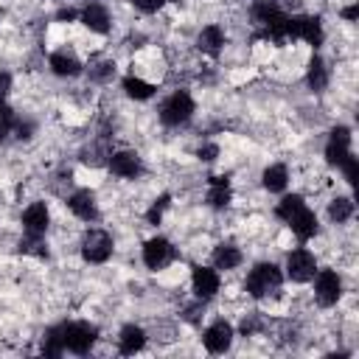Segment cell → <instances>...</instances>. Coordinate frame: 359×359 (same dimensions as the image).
<instances>
[{
  "label": "cell",
  "instance_id": "4fadbf2b",
  "mask_svg": "<svg viewBox=\"0 0 359 359\" xmlns=\"http://www.w3.org/2000/svg\"><path fill=\"white\" fill-rule=\"evenodd\" d=\"M48 224H50V210H48L45 202H31V205L22 210V230H25L34 241L45 236Z\"/></svg>",
  "mask_w": 359,
  "mask_h": 359
},
{
  "label": "cell",
  "instance_id": "44dd1931",
  "mask_svg": "<svg viewBox=\"0 0 359 359\" xmlns=\"http://www.w3.org/2000/svg\"><path fill=\"white\" fill-rule=\"evenodd\" d=\"M261 185H264L269 194H280V191H286V185H289V168H286L283 163H272V165H266L264 174H261Z\"/></svg>",
  "mask_w": 359,
  "mask_h": 359
},
{
  "label": "cell",
  "instance_id": "7402d4cb",
  "mask_svg": "<svg viewBox=\"0 0 359 359\" xmlns=\"http://www.w3.org/2000/svg\"><path fill=\"white\" fill-rule=\"evenodd\" d=\"M205 199H208V205L216 208V210L227 208L230 199H233V191H230L227 177H210V182H208V196H205Z\"/></svg>",
  "mask_w": 359,
  "mask_h": 359
},
{
  "label": "cell",
  "instance_id": "8992f818",
  "mask_svg": "<svg viewBox=\"0 0 359 359\" xmlns=\"http://www.w3.org/2000/svg\"><path fill=\"white\" fill-rule=\"evenodd\" d=\"M286 39H300V42H309L311 48H320L323 39H325L320 17H314V14L289 17V22H286Z\"/></svg>",
  "mask_w": 359,
  "mask_h": 359
},
{
  "label": "cell",
  "instance_id": "5b68a950",
  "mask_svg": "<svg viewBox=\"0 0 359 359\" xmlns=\"http://www.w3.org/2000/svg\"><path fill=\"white\" fill-rule=\"evenodd\" d=\"M115 244H112V236L101 227H90L81 238V258L87 264H107L109 255H112Z\"/></svg>",
  "mask_w": 359,
  "mask_h": 359
},
{
  "label": "cell",
  "instance_id": "4dcf8cb0",
  "mask_svg": "<svg viewBox=\"0 0 359 359\" xmlns=\"http://www.w3.org/2000/svg\"><path fill=\"white\" fill-rule=\"evenodd\" d=\"M339 171L345 174V180H348L351 185H356V180H359V160L351 154V157H348V160L339 165Z\"/></svg>",
  "mask_w": 359,
  "mask_h": 359
},
{
  "label": "cell",
  "instance_id": "3957f363",
  "mask_svg": "<svg viewBox=\"0 0 359 359\" xmlns=\"http://www.w3.org/2000/svg\"><path fill=\"white\" fill-rule=\"evenodd\" d=\"M59 331H62L65 351L79 353V356L90 353V351H93V345H95V339H98V328H95L93 323H84V320L62 323V325H59Z\"/></svg>",
  "mask_w": 359,
  "mask_h": 359
},
{
  "label": "cell",
  "instance_id": "277c9868",
  "mask_svg": "<svg viewBox=\"0 0 359 359\" xmlns=\"http://www.w3.org/2000/svg\"><path fill=\"white\" fill-rule=\"evenodd\" d=\"M194 109H196V104H194L191 93L177 90V93H171V95L163 101V107H160V121H163L165 126H180V123H188V121H191Z\"/></svg>",
  "mask_w": 359,
  "mask_h": 359
},
{
  "label": "cell",
  "instance_id": "4316f807",
  "mask_svg": "<svg viewBox=\"0 0 359 359\" xmlns=\"http://www.w3.org/2000/svg\"><path fill=\"white\" fill-rule=\"evenodd\" d=\"M42 353L45 356H62L65 353V342H62L59 325H53V328L45 331V337H42Z\"/></svg>",
  "mask_w": 359,
  "mask_h": 359
},
{
  "label": "cell",
  "instance_id": "7c38bea8",
  "mask_svg": "<svg viewBox=\"0 0 359 359\" xmlns=\"http://www.w3.org/2000/svg\"><path fill=\"white\" fill-rule=\"evenodd\" d=\"M191 286H194V294L199 297V300H210V297H216V292H219V286H222V280H219V269L216 266H194V272H191Z\"/></svg>",
  "mask_w": 359,
  "mask_h": 359
},
{
  "label": "cell",
  "instance_id": "1f68e13d",
  "mask_svg": "<svg viewBox=\"0 0 359 359\" xmlns=\"http://www.w3.org/2000/svg\"><path fill=\"white\" fill-rule=\"evenodd\" d=\"M132 6L137 11H143V14H154V11H160L165 6V0H132Z\"/></svg>",
  "mask_w": 359,
  "mask_h": 359
},
{
  "label": "cell",
  "instance_id": "5bb4252c",
  "mask_svg": "<svg viewBox=\"0 0 359 359\" xmlns=\"http://www.w3.org/2000/svg\"><path fill=\"white\" fill-rule=\"evenodd\" d=\"M109 171H112L115 177H121V180H135V177H140V171H143V160H140L137 151L121 149V151L109 154Z\"/></svg>",
  "mask_w": 359,
  "mask_h": 359
},
{
  "label": "cell",
  "instance_id": "d6a6232c",
  "mask_svg": "<svg viewBox=\"0 0 359 359\" xmlns=\"http://www.w3.org/2000/svg\"><path fill=\"white\" fill-rule=\"evenodd\" d=\"M8 90H11V73L0 70V101L8 95Z\"/></svg>",
  "mask_w": 359,
  "mask_h": 359
},
{
  "label": "cell",
  "instance_id": "2e32d148",
  "mask_svg": "<svg viewBox=\"0 0 359 359\" xmlns=\"http://www.w3.org/2000/svg\"><path fill=\"white\" fill-rule=\"evenodd\" d=\"M79 22L84 28H90L93 34H109V28H112V17H109L107 6H101V3H87L79 11Z\"/></svg>",
  "mask_w": 359,
  "mask_h": 359
},
{
  "label": "cell",
  "instance_id": "e575fe53",
  "mask_svg": "<svg viewBox=\"0 0 359 359\" xmlns=\"http://www.w3.org/2000/svg\"><path fill=\"white\" fill-rule=\"evenodd\" d=\"M76 17H79L76 8H62V11L56 14V20H62V22H70V20H76Z\"/></svg>",
  "mask_w": 359,
  "mask_h": 359
},
{
  "label": "cell",
  "instance_id": "484cf974",
  "mask_svg": "<svg viewBox=\"0 0 359 359\" xmlns=\"http://www.w3.org/2000/svg\"><path fill=\"white\" fill-rule=\"evenodd\" d=\"M351 216H353V199H351V196H334V199L328 202V219H331V222L342 224V222H348Z\"/></svg>",
  "mask_w": 359,
  "mask_h": 359
},
{
  "label": "cell",
  "instance_id": "d4e9b609",
  "mask_svg": "<svg viewBox=\"0 0 359 359\" xmlns=\"http://www.w3.org/2000/svg\"><path fill=\"white\" fill-rule=\"evenodd\" d=\"M306 81H309L311 90H325V84H328V67H325V62L320 56H311L309 70H306Z\"/></svg>",
  "mask_w": 359,
  "mask_h": 359
},
{
  "label": "cell",
  "instance_id": "ba28073f",
  "mask_svg": "<svg viewBox=\"0 0 359 359\" xmlns=\"http://www.w3.org/2000/svg\"><path fill=\"white\" fill-rule=\"evenodd\" d=\"M314 272H317V258H314L309 250L297 247V250H292V252L286 255V278H289V280H294V283H309V280L314 278Z\"/></svg>",
  "mask_w": 359,
  "mask_h": 359
},
{
  "label": "cell",
  "instance_id": "e0dca14e",
  "mask_svg": "<svg viewBox=\"0 0 359 359\" xmlns=\"http://www.w3.org/2000/svg\"><path fill=\"white\" fill-rule=\"evenodd\" d=\"M286 224H289V230H292L300 241H309V238L317 236V216H314V210H311L309 205H303L300 210H294V213L286 219Z\"/></svg>",
  "mask_w": 359,
  "mask_h": 359
},
{
  "label": "cell",
  "instance_id": "9c48e42d",
  "mask_svg": "<svg viewBox=\"0 0 359 359\" xmlns=\"http://www.w3.org/2000/svg\"><path fill=\"white\" fill-rule=\"evenodd\" d=\"M233 337H236L233 325H230L227 320H216V323H210V325L205 328V334H202V345H205L208 353H224V351H230Z\"/></svg>",
  "mask_w": 359,
  "mask_h": 359
},
{
  "label": "cell",
  "instance_id": "9a60e30c",
  "mask_svg": "<svg viewBox=\"0 0 359 359\" xmlns=\"http://www.w3.org/2000/svg\"><path fill=\"white\" fill-rule=\"evenodd\" d=\"M67 208L76 219L81 222H95L98 219V202H95V194L87 191V188H79L67 196Z\"/></svg>",
  "mask_w": 359,
  "mask_h": 359
},
{
  "label": "cell",
  "instance_id": "52a82bcc",
  "mask_svg": "<svg viewBox=\"0 0 359 359\" xmlns=\"http://www.w3.org/2000/svg\"><path fill=\"white\" fill-rule=\"evenodd\" d=\"M314 297L320 306H337L342 297V278L334 269H317L314 272Z\"/></svg>",
  "mask_w": 359,
  "mask_h": 359
},
{
  "label": "cell",
  "instance_id": "603a6c76",
  "mask_svg": "<svg viewBox=\"0 0 359 359\" xmlns=\"http://www.w3.org/2000/svg\"><path fill=\"white\" fill-rule=\"evenodd\" d=\"M241 261H244V255H241V250H238L236 244H216V250H213V266H216V269L230 272V269H236Z\"/></svg>",
  "mask_w": 359,
  "mask_h": 359
},
{
  "label": "cell",
  "instance_id": "ffe728a7",
  "mask_svg": "<svg viewBox=\"0 0 359 359\" xmlns=\"http://www.w3.org/2000/svg\"><path fill=\"white\" fill-rule=\"evenodd\" d=\"M48 65H50V70H53L56 76H62V79H73V76L81 73V62L76 59V53H67V50L50 53Z\"/></svg>",
  "mask_w": 359,
  "mask_h": 359
},
{
  "label": "cell",
  "instance_id": "d6986e66",
  "mask_svg": "<svg viewBox=\"0 0 359 359\" xmlns=\"http://www.w3.org/2000/svg\"><path fill=\"white\" fill-rule=\"evenodd\" d=\"M196 45H199L202 53L219 56L222 48H224V31H222V25H205L199 31V36H196Z\"/></svg>",
  "mask_w": 359,
  "mask_h": 359
},
{
  "label": "cell",
  "instance_id": "d590c367",
  "mask_svg": "<svg viewBox=\"0 0 359 359\" xmlns=\"http://www.w3.org/2000/svg\"><path fill=\"white\" fill-rule=\"evenodd\" d=\"M339 14H342L348 22H353V20H356V14H359V6H348V8H342Z\"/></svg>",
  "mask_w": 359,
  "mask_h": 359
},
{
  "label": "cell",
  "instance_id": "8fae6325",
  "mask_svg": "<svg viewBox=\"0 0 359 359\" xmlns=\"http://www.w3.org/2000/svg\"><path fill=\"white\" fill-rule=\"evenodd\" d=\"M171 258H174V247L165 236H151L143 244V264L149 269H163L165 264H171Z\"/></svg>",
  "mask_w": 359,
  "mask_h": 359
},
{
  "label": "cell",
  "instance_id": "ac0fdd59",
  "mask_svg": "<svg viewBox=\"0 0 359 359\" xmlns=\"http://www.w3.org/2000/svg\"><path fill=\"white\" fill-rule=\"evenodd\" d=\"M143 348H146V331H143L140 325H135V323L123 325L121 334H118V351H121L123 356H135V353L143 351Z\"/></svg>",
  "mask_w": 359,
  "mask_h": 359
},
{
  "label": "cell",
  "instance_id": "f1b7e54d",
  "mask_svg": "<svg viewBox=\"0 0 359 359\" xmlns=\"http://www.w3.org/2000/svg\"><path fill=\"white\" fill-rule=\"evenodd\" d=\"M168 205H171V196H168V194L157 196V199L151 202V208L146 210V222H149V224H160V219H163V213L168 210Z\"/></svg>",
  "mask_w": 359,
  "mask_h": 359
},
{
  "label": "cell",
  "instance_id": "6da1fadb",
  "mask_svg": "<svg viewBox=\"0 0 359 359\" xmlns=\"http://www.w3.org/2000/svg\"><path fill=\"white\" fill-rule=\"evenodd\" d=\"M252 17H255V22H258L264 39H272V42H278V45L286 42V22H289V14H286L278 3H272V0H258V3L252 6Z\"/></svg>",
  "mask_w": 359,
  "mask_h": 359
},
{
  "label": "cell",
  "instance_id": "30bf717a",
  "mask_svg": "<svg viewBox=\"0 0 359 359\" xmlns=\"http://www.w3.org/2000/svg\"><path fill=\"white\" fill-rule=\"evenodd\" d=\"M351 157V129L348 126H334L325 143V160L328 165H342Z\"/></svg>",
  "mask_w": 359,
  "mask_h": 359
},
{
  "label": "cell",
  "instance_id": "83f0119b",
  "mask_svg": "<svg viewBox=\"0 0 359 359\" xmlns=\"http://www.w3.org/2000/svg\"><path fill=\"white\" fill-rule=\"evenodd\" d=\"M306 202H303V196L300 194H289V196H283L280 202H278V208H275V216L280 219V222H286L294 210H300Z\"/></svg>",
  "mask_w": 359,
  "mask_h": 359
},
{
  "label": "cell",
  "instance_id": "f546056e",
  "mask_svg": "<svg viewBox=\"0 0 359 359\" xmlns=\"http://www.w3.org/2000/svg\"><path fill=\"white\" fill-rule=\"evenodd\" d=\"M11 126H14V112H11V107L6 101H0V140L11 132Z\"/></svg>",
  "mask_w": 359,
  "mask_h": 359
},
{
  "label": "cell",
  "instance_id": "7a4b0ae2",
  "mask_svg": "<svg viewBox=\"0 0 359 359\" xmlns=\"http://www.w3.org/2000/svg\"><path fill=\"white\" fill-rule=\"evenodd\" d=\"M280 283H283V272H280L272 261H261V264H255V266L250 269V275H247V280H244V289H247L250 297L264 300V297H269L272 292H278Z\"/></svg>",
  "mask_w": 359,
  "mask_h": 359
},
{
  "label": "cell",
  "instance_id": "836d02e7",
  "mask_svg": "<svg viewBox=\"0 0 359 359\" xmlns=\"http://www.w3.org/2000/svg\"><path fill=\"white\" fill-rule=\"evenodd\" d=\"M216 154H219V149H216L213 143H205V146H199V157H202V160H216Z\"/></svg>",
  "mask_w": 359,
  "mask_h": 359
},
{
  "label": "cell",
  "instance_id": "cb8c5ba5",
  "mask_svg": "<svg viewBox=\"0 0 359 359\" xmlns=\"http://www.w3.org/2000/svg\"><path fill=\"white\" fill-rule=\"evenodd\" d=\"M121 87H123V93H126L129 98H135V101H149V98L154 95V84L146 81V79H140V76H126V79L121 81Z\"/></svg>",
  "mask_w": 359,
  "mask_h": 359
}]
</instances>
